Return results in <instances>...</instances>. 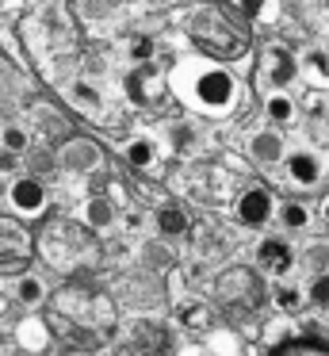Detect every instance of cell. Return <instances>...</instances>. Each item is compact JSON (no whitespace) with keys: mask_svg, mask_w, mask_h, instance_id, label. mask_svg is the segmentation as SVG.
Returning <instances> with one entry per match:
<instances>
[{"mask_svg":"<svg viewBox=\"0 0 329 356\" xmlns=\"http://www.w3.org/2000/svg\"><path fill=\"white\" fill-rule=\"evenodd\" d=\"M127 58L134 65L153 62V58H157V39H153V35H134V39L127 42Z\"/></svg>","mask_w":329,"mask_h":356,"instance_id":"d6986e66","label":"cell"},{"mask_svg":"<svg viewBox=\"0 0 329 356\" xmlns=\"http://www.w3.org/2000/svg\"><path fill=\"white\" fill-rule=\"evenodd\" d=\"M153 226H157L161 238H184L188 226H191V218H188V211H184V207H157Z\"/></svg>","mask_w":329,"mask_h":356,"instance_id":"4fadbf2b","label":"cell"},{"mask_svg":"<svg viewBox=\"0 0 329 356\" xmlns=\"http://www.w3.org/2000/svg\"><path fill=\"white\" fill-rule=\"evenodd\" d=\"M275 215V222L283 226V230L287 234H298V230H306V226H310V207H306L303 200H287V203H280V207L272 211Z\"/></svg>","mask_w":329,"mask_h":356,"instance_id":"7c38bea8","label":"cell"},{"mask_svg":"<svg viewBox=\"0 0 329 356\" xmlns=\"http://www.w3.org/2000/svg\"><path fill=\"white\" fill-rule=\"evenodd\" d=\"M298 70H306V73H310V81H318V85H329V50L310 47L303 54V65H298Z\"/></svg>","mask_w":329,"mask_h":356,"instance_id":"2e32d148","label":"cell"},{"mask_svg":"<svg viewBox=\"0 0 329 356\" xmlns=\"http://www.w3.org/2000/svg\"><path fill=\"white\" fill-rule=\"evenodd\" d=\"M15 299H19L23 307H42L46 284L38 276H19V280H15Z\"/></svg>","mask_w":329,"mask_h":356,"instance_id":"e0dca14e","label":"cell"},{"mask_svg":"<svg viewBox=\"0 0 329 356\" xmlns=\"http://www.w3.org/2000/svg\"><path fill=\"white\" fill-rule=\"evenodd\" d=\"M161 157V146L150 138V134H134V138L122 146V161L130 165V169H153Z\"/></svg>","mask_w":329,"mask_h":356,"instance_id":"9c48e42d","label":"cell"},{"mask_svg":"<svg viewBox=\"0 0 329 356\" xmlns=\"http://www.w3.org/2000/svg\"><path fill=\"white\" fill-rule=\"evenodd\" d=\"M0 146H4L8 154H27V146H31L27 127H19V123H4V127H0Z\"/></svg>","mask_w":329,"mask_h":356,"instance_id":"ac0fdd59","label":"cell"},{"mask_svg":"<svg viewBox=\"0 0 329 356\" xmlns=\"http://www.w3.org/2000/svg\"><path fill=\"white\" fill-rule=\"evenodd\" d=\"M142 222H145V218L138 215V211H130V215H127V230H138V226H142Z\"/></svg>","mask_w":329,"mask_h":356,"instance_id":"484cf974","label":"cell"},{"mask_svg":"<svg viewBox=\"0 0 329 356\" xmlns=\"http://www.w3.org/2000/svg\"><path fill=\"white\" fill-rule=\"evenodd\" d=\"M241 8L249 19H275V8L280 0H241Z\"/></svg>","mask_w":329,"mask_h":356,"instance_id":"603a6c76","label":"cell"},{"mask_svg":"<svg viewBox=\"0 0 329 356\" xmlns=\"http://www.w3.org/2000/svg\"><path fill=\"white\" fill-rule=\"evenodd\" d=\"M306 302L318 310H329V272H314V280L306 284Z\"/></svg>","mask_w":329,"mask_h":356,"instance_id":"ffe728a7","label":"cell"},{"mask_svg":"<svg viewBox=\"0 0 329 356\" xmlns=\"http://www.w3.org/2000/svg\"><path fill=\"white\" fill-rule=\"evenodd\" d=\"M295 115H298V108L287 96V88H268V100H264V119L268 123L287 127V123H295Z\"/></svg>","mask_w":329,"mask_h":356,"instance_id":"30bf717a","label":"cell"},{"mask_svg":"<svg viewBox=\"0 0 329 356\" xmlns=\"http://www.w3.org/2000/svg\"><path fill=\"white\" fill-rule=\"evenodd\" d=\"M165 138H168V146H172V154H195L199 149V131L191 123H168L165 127Z\"/></svg>","mask_w":329,"mask_h":356,"instance_id":"5bb4252c","label":"cell"},{"mask_svg":"<svg viewBox=\"0 0 329 356\" xmlns=\"http://www.w3.org/2000/svg\"><path fill=\"white\" fill-rule=\"evenodd\" d=\"M303 264L310 272H329V241H310L303 249Z\"/></svg>","mask_w":329,"mask_h":356,"instance_id":"44dd1931","label":"cell"},{"mask_svg":"<svg viewBox=\"0 0 329 356\" xmlns=\"http://www.w3.org/2000/svg\"><path fill=\"white\" fill-rule=\"evenodd\" d=\"M99 161H104V154H99V146H96V142H88V138L65 142L61 154H58V165H61V169H69V172H92Z\"/></svg>","mask_w":329,"mask_h":356,"instance_id":"ba28073f","label":"cell"},{"mask_svg":"<svg viewBox=\"0 0 329 356\" xmlns=\"http://www.w3.org/2000/svg\"><path fill=\"white\" fill-rule=\"evenodd\" d=\"M283 154H287V142H283V134L275 131L272 123L249 138V157L257 165H264V169H275V165L283 161Z\"/></svg>","mask_w":329,"mask_h":356,"instance_id":"52a82bcc","label":"cell"},{"mask_svg":"<svg viewBox=\"0 0 329 356\" xmlns=\"http://www.w3.org/2000/svg\"><path fill=\"white\" fill-rule=\"evenodd\" d=\"M81 218H84V226H92V230H111L119 215H115V203L107 200V195H92V200H84Z\"/></svg>","mask_w":329,"mask_h":356,"instance_id":"8fae6325","label":"cell"},{"mask_svg":"<svg viewBox=\"0 0 329 356\" xmlns=\"http://www.w3.org/2000/svg\"><path fill=\"white\" fill-rule=\"evenodd\" d=\"M321 218H326V222H329V195H326V200H321Z\"/></svg>","mask_w":329,"mask_h":356,"instance_id":"4316f807","label":"cell"},{"mask_svg":"<svg viewBox=\"0 0 329 356\" xmlns=\"http://www.w3.org/2000/svg\"><path fill=\"white\" fill-rule=\"evenodd\" d=\"M272 211H275L272 192L260 188V184L245 188V192L237 195V203H234V218L245 226V230H264V226L272 222Z\"/></svg>","mask_w":329,"mask_h":356,"instance_id":"277c9868","label":"cell"},{"mask_svg":"<svg viewBox=\"0 0 329 356\" xmlns=\"http://www.w3.org/2000/svg\"><path fill=\"white\" fill-rule=\"evenodd\" d=\"M188 92L191 108L207 111V115H226L237 100V81L222 65H188Z\"/></svg>","mask_w":329,"mask_h":356,"instance_id":"6da1fadb","label":"cell"},{"mask_svg":"<svg viewBox=\"0 0 329 356\" xmlns=\"http://www.w3.org/2000/svg\"><path fill=\"white\" fill-rule=\"evenodd\" d=\"M8 203H12L15 215L35 218V215H42L46 203H50V188H46V180L35 177V172H31V177H15L12 188H8Z\"/></svg>","mask_w":329,"mask_h":356,"instance_id":"3957f363","label":"cell"},{"mask_svg":"<svg viewBox=\"0 0 329 356\" xmlns=\"http://www.w3.org/2000/svg\"><path fill=\"white\" fill-rule=\"evenodd\" d=\"M207 314V307L199 299H184L180 307H176V318H180V325H199Z\"/></svg>","mask_w":329,"mask_h":356,"instance_id":"cb8c5ba5","label":"cell"},{"mask_svg":"<svg viewBox=\"0 0 329 356\" xmlns=\"http://www.w3.org/2000/svg\"><path fill=\"white\" fill-rule=\"evenodd\" d=\"M111 4H119V8H130V4H138V0H111Z\"/></svg>","mask_w":329,"mask_h":356,"instance_id":"83f0119b","label":"cell"},{"mask_svg":"<svg viewBox=\"0 0 329 356\" xmlns=\"http://www.w3.org/2000/svg\"><path fill=\"white\" fill-rule=\"evenodd\" d=\"M295 264H298V257H295V245H291L287 238H280V234H264V238L257 241V268L264 272V276L283 280Z\"/></svg>","mask_w":329,"mask_h":356,"instance_id":"7a4b0ae2","label":"cell"},{"mask_svg":"<svg viewBox=\"0 0 329 356\" xmlns=\"http://www.w3.org/2000/svg\"><path fill=\"white\" fill-rule=\"evenodd\" d=\"M69 100H73L81 111H92V115H96V111H99V104H104V96H99V88L92 85V81L77 77L73 85H69Z\"/></svg>","mask_w":329,"mask_h":356,"instance_id":"9a60e30c","label":"cell"},{"mask_svg":"<svg viewBox=\"0 0 329 356\" xmlns=\"http://www.w3.org/2000/svg\"><path fill=\"white\" fill-rule=\"evenodd\" d=\"M272 302H275L280 310L303 307V287H295V284H275V287H272Z\"/></svg>","mask_w":329,"mask_h":356,"instance_id":"7402d4cb","label":"cell"},{"mask_svg":"<svg viewBox=\"0 0 329 356\" xmlns=\"http://www.w3.org/2000/svg\"><path fill=\"white\" fill-rule=\"evenodd\" d=\"M260 73H264L268 88H287L298 77V58L287 47H268L260 58Z\"/></svg>","mask_w":329,"mask_h":356,"instance_id":"8992f818","label":"cell"},{"mask_svg":"<svg viewBox=\"0 0 329 356\" xmlns=\"http://www.w3.org/2000/svg\"><path fill=\"white\" fill-rule=\"evenodd\" d=\"M15 157H19V154H8V149L0 146V172H15V169H19V161H15Z\"/></svg>","mask_w":329,"mask_h":356,"instance_id":"d4e9b609","label":"cell"},{"mask_svg":"<svg viewBox=\"0 0 329 356\" xmlns=\"http://www.w3.org/2000/svg\"><path fill=\"white\" fill-rule=\"evenodd\" d=\"M280 165H283V172H287V180L298 184V188H314V184H321V177H326V161H321V154H314V149H306V146L287 149Z\"/></svg>","mask_w":329,"mask_h":356,"instance_id":"5b68a950","label":"cell"},{"mask_svg":"<svg viewBox=\"0 0 329 356\" xmlns=\"http://www.w3.org/2000/svg\"><path fill=\"white\" fill-rule=\"evenodd\" d=\"M207 4H230V0H207Z\"/></svg>","mask_w":329,"mask_h":356,"instance_id":"f1b7e54d","label":"cell"}]
</instances>
